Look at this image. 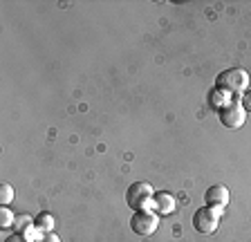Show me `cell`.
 I'll use <instances>...</instances> for the list:
<instances>
[{
    "mask_svg": "<svg viewBox=\"0 0 251 242\" xmlns=\"http://www.w3.org/2000/svg\"><path fill=\"white\" fill-rule=\"evenodd\" d=\"M247 85H249V74L242 68H229L218 74V85L215 88L225 90L229 95H240L247 90Z\"/></svg>",
    "mask_w": 251,
    "mask_h": 242,
    "instance_id": "obj_1",
    "label": "cell"
},
{
    "mask_svg": "<svg viewBox=\"0 0 251 242\" xmlns=\"http://www.w3.org/2000/svg\"><path fill=\"white\" fill-rule=\"evenodd\" d=\"M152 195H155V191L148 182H132L126 191V204L132 211H141L152 202Z\"/></svg>",
    "mask_w": 251,
    "mask_h": 242,
    "instance_id": "obj_2",
    "label": "cell"
},
{
    "mask_svg": "<svg viewBox=\"0 0 251 242\" xmlns=\"http://www.w3.org/2000/svg\"><path fill=\"white\" fill-rule=\"evenodd\" d=\"M157 226H159V218H157L155 211L151 209H141V211H135L130 218V229L132 233L137 236L146 238V236H152L157 231Z\"/></svg>",
    "mask_w": 251,
    "mask_h": 242,
    "instance_id": "obj_3",
    "label": "cell"
},
{
    "mask_svg": "<svg viewBox=\"0 0 251 242\" xmlns=\"http://www.w3.org/2000/svg\"><path fill=\"white\" fill-rule=\"evenodd\" d=\"M220 224V216H218V209H211V206H202L193 213V226L198 233H204L209 236L218 229Z\"/></svg>",
    "mask_w": 251,
    "mask_h": 242,
    "instance_id": "obj_4",
    "label": "cell"
},
{
    "mask_svg": "<svg viewBox=\"0 0 251 242\" xmlns=\"http://www.w3.org/2000/svg\"><path fill=\"white\" fill-rule=\"evenodd\" d=\"M245 108H242L240 101H231L229 105H225L222 110H218V117H220V123L229 130H235V128H242L245 123Z\"/></svg>",
    "mask_w": 251,
    "mask_h": 242,
    "instance_id": "obj_5",
    "label": "cell"
},
{
    "mask_svg": "<svg viewBox=\"0 0 251 242\" xmlns=\"http://www.w3.org/2000/svg\"><path fill=\"white\" fill-rule=\"evenodd\" d=\"M204 204L211 209H225L229 204V189L225 184H213L204 193Z\"/></svg>",
    "mask_w": 251,
    "mask_h": 242,
    "instance_id": "obj_6",
    "label": "cell"
},
{
    "mask_svg": "<svg viewBox=\"0 0 251 242\" xmlns=\"http://www.w3.org/2000/svg\"><path fill=\"white\" fill-rule=\"evenodd\" d=\"M151 206L157 216H171V213H175V209H177V200H175L171 193H166V191H159V193L152 195Z\"/></svg>",
    "mask_w": 251,
    "mask_h": 242,
    "instance_id": "obj_7",
    "label": "cell"
},
{
    "mask_svg": "<svg viewBox=\"0 0 251 242\" xmlns=\"http://www.w3.org/2000/svg\"><path fill=\"white\" fill-rule=\"evenodd\" d=\"M14 226H16V233H21V236L29 238V240H31V233L38 231L36 224H34V218H29V216H21V218H16ZM31 242H34V240H31Z\"/></svg>",
    "mask_w": 251,
    "mask_h": 242,
    "instance_id": "obj_8",
    "label": "cell"
},
{
    "mask_svg": "<svg viewBox=\"0 0 251 242\" xmlns=\"http://www.w3.org/2000/svg\"><path fill=\"white\" fill-rule=\"evenodd\" d=\"M34 224H36L38 233H52V231H54V226H56V220H54L52 213L43 211V213H38V216L34 218Z\"/></svg>",
    "mask_w": 251,
    "mask_h": 242,
    "instance_id": "obj_9",
    "label": "cell"
},
{
    "mask_svg": "<svg viewBox=\"0 0 251 242\" xmlns=\"http://www.w3.org/2000/svg\"><path fill=\"white\" fill-rule=\"evenodd\" d=\"M231 95L229 92H225V90H220V88H215L213 92H211V108L213 110H222L225 105H229L231 103Z\"/></svg>",
    "mask_w": 251,
    "mask_h": 242,
    "instance_id": "obj_10",
    "label": "cell"
},
{
    "mask_svg": "<svg viewBox=\"0 0 251 242\" xmlns=\"http://www.w3.org/2000/svg\"><path fill=\"white\" fill-rule=\"evenodd\" d=\"M11 202H14V186L7 184V182H2V184H0V204L9 206Z\"/></svg>",
    "mask_w": 251,
    "mask_h": 242,
    "instance_id": "obj_11",
    "label": "cell"
},
{
    "mask_svg": "<svg viewBox=\"0 0 251 242\" xmlns=\"http://www.w3.org/2000/svg\"><path fill=\"white\" fill-rule=\"evenodd\" d=\"M14 222H16V218H14V213H11V209L9 206H2V209H0V226H2V229H9V226H14Z\"/></svg>",
    "mask_w": 251,
    "mask_h": 242,
    "instance_id": "obj_12",
    "label": "cell"
},
{
    "mask_svg": "<svg viewBox=\"0 0 251 242\" xmlns=\"http://www.w3.org/2000/svg\"><path fill=\"white\" fill-rule=\"evenodd\" d=\"M36 242H61V240H58L56 233H41Z\"/></svg>",
    "mask_w": 251,
    "mask_h": 242,
    "instance_id": "obj_13",
    "label": "cell"
},
{
    "mask_svg": "<svg viewBox=\"0 0 251 242\" xmlns=\"http://www.w3.org/2000/svg\"><path fill=\"white\" fill-rule=\"evenodd\" d=\"M2 242H31V240L25 236H21V233H11V236H7Z\"/></svg>",
    "mask_w": 251,
    "mask_h": 242,
    "instance_id": "obj_14",
    "label": "cell"
},
{
    "mask_svg": "<svg viewBox=\"0 0 251 242\" xmlns=\"http://www.w3.org/2000/svg\"><path fill=\"white\" fill-rule=\"evenodd\" d=\"M240 103H242V108H245V112H251V90H249V92H245V95H242Z\"/></svg>",
    "mask_w": 251,
    "mask_h": 242,
    "instance_id": "obj_15",
    "label": "cell"
}]
</instances>
